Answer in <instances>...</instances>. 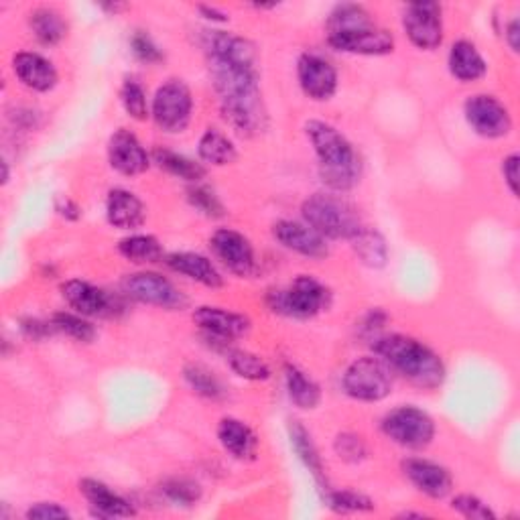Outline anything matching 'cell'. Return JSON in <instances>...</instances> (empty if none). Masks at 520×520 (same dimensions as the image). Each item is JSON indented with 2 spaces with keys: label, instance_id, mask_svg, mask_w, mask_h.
<instances>
[{
  "label": "cell",
  "instance_id": "cell-37",
  "mask_svg": "<svg viewBox=\"0 0 520 520\" xmlns=\"http://www.w3.org/2000/svg\"><path fill=\"white\" fill-rule=\"evenodd\" d=\"M328 506L336 512L350 514V512H370L374 510V504L364 494H358L354 490H342V492H330L328 494Z\"/></svg>",
  "mask_w": 520,
  "mask_h": 520
},
{
  "label": "cell",
  "instance_id": "cell-9",
  "mask_svg": "<svg viewBox=\"0 0 520 520\" xmlns=\"http://www.w3.org/2000/svg\"><path fill=\"white\" fill-rule=\"evenodd\" d=\"M464 114L474 133L484 139H502L512 130L508 108L490 94L470 96L464 104Z\"/></svg>",
  "mask_w": 520,
  "mask_h": 520
},
{
  "label": "cell",
  "instance_id": "cell-12",
  "mask_svg": "<svg viewBox=\"0 0 520 520\" xmlns=\"http://www.w3.org/2000/svg\"><path fill=\"white\" fill-rule=\"evenodd\" d=\"M124 291L147 305L163 307V309H181L185 305V297L181 291L157 273H135L124 279Z\"/></svg>",
  "mask_w": 520,
  "mask_h": 520
},
{
  "label": "cell",
  "instance_id": "cell-43",
  "mask_svg": "<svg viewBox=\"0 0 520 520\" xmlns=\"http://www.w3.org/2000/svg\"><path fill=\"white\" fill-rule=\"evenodd\" d=\"M29 520H53V518H70V512L55 502H39L31 506L25 514Z\"/></svg>",
  "mask_w": 520,
  "mask_h": 520
},
{
  "label": "cell",
  "instance_id": "cell-18",
  "mask_svg": "<svg viewBox=\"0 0 520 520\" xmlns=\"http://www.w3.org/2000/svg\"><path fill=\"white\" fill-rule=\"evenodd\" d=\"M13 72L19 82L33 92H49L57 86V70L39 53H17L13 57Z\"/></svg>",
  "mask_w": 520,
  "mask_h": 520
},
{
  "label": "cell",
  "instance_id": "cell-2",
  "mask_svg": "<svg viewBox=\"0 0 520 520\" xmlns=\"http://www.w3.org/2000/svg\"><path fill=\"white\" fill-rule=\"evenodd\" d=\"M305 135L319 161L321 181L334 191H348L360 181L362 163L352 143L328 122L309 120Z\"/></svg>",
  "mask_w": 520,
  "mask_h": 520
},
{
  "label": "cell",
  "instance_id": "cell-8",
  "mask_svg": "<svg viewBox=\"0 0 520 520\" xmlns=\"http://www.w3.org/2000/svg\"><path fill=\"white\" fill-rule=\"evenodd\" d=\"M191 110H193L191 92L179 80H171L163 84L153 98V118L157 126L169 135L183 133L191 120Z\"/></svg>",
  "mask_w": 520,
  "mask_h": 520
},
{
  "label": "cell",
  "instance_id": "cell-29",
  "mask_svg": "<svg viewBox=\"0 0 520 520\" xmlns=\"http://www.w3.org/2000/svg\"><path fill=\"white\" fill-rule=\"evenodd\" d=\"M289 435H291V443L299 455V460L305 464V468L311 472V476L317 480V484H323L325 482L323 464H321L319 451H317L315 443L311 441V435L307 433V429L299 421H293L289 425Z\"/></svg>",
  "mask_w": 520,
  "mask_h": 520
},
{
  "label": "cell",
  "instance_id": "cell-36",
  "mask_svg": "<svg viewBox=\"0 0 520 520\" xmlns=\"http://www.w3.org/2000/svg\"><path fill=\"white\" fill-rule=\"evenodd\" d=\"M120 102L126 110V114L130 118H135L139 122L147 120L149 116V106H147V94L143 90V86L135 80H126L122 84V90H120Z\"/></svg>",
  "mask_w": 520,
  "mask_h": 520
},
{
  "label": "cell",
  "instance_id": "cell-32",
  "mask_svg": "<svg viewBox=\"0 0 520 520\" xmlns=\"http://www.w3.org/2000/svg\"><path fill=\"white\" fill-rule=\"evenodd\" d=\"M354 250L358 252V256L362 258V263L368 267H382L388 258V250H386V242L378 232H368L362 230L354 240Z\"/></svg>",
  "mask_w": 520,
  "mask_h": 520
},
{
  "label": "cell",
  "instance_id": "cell-1",
  "mask_svg": "<svg viewBox=\"0 0 520 520\" xmlns=\"http://www.w3.org/2000/svg\"><path fill=\"white\" fill-rule=\"evenodd\" d=\"M204 47L222 116L242 137L263 133L267 108L258 86L254 45L244 37L212 31Z\"/></svg>",
  "mask_w": 520,
  "mask_h": 520
},
{
  "label": "cell",
  "instance_id": "cell-25",
  "mask_svg": "<svg viewBox=\"0 0 520 520\" xmlns=\"http://www.w3.org/2000/svg\"><path fill=\"white\" fill-rule=\"evenodd\" d=\"M218 439L226 451H230L236 460H252L256 455L258 439L254 431L238 419H222L218 425Z\"/></svg>",
  "mask_w": 520,
  "mask_h": 520
},
{
  "label": "cell",
  "instance_id": "cell-5",
  "mask_svg": "<svg viewBox=\"0 0 520 520\" xmlns=\"http://www.w3.org/2000/svg\"><path fill=\"white\" fill-rule=\"evenodd\" d=\"M344 390L356 401L378 403L393 393V370L382 358H358L344 374Z\"/></svg>",
  "mask_w": 520,
  "mask_h": 520
},
{
  "label": "cell",
  "instance_id": "cell-24",
  "mask_svg": "<svg viewBox=\"0 0 520 520\" xmlns=\"http://www.w3.org/2000/svg\"><path fill=\"white\" fill-rule=\"evenodd\" d=\"M447 65H449L451 76L466 84L482 80L488 72V65H486L482 53L478 51V47L474 43H470L466 39L455 41L451 45Z\"/></svg>",
  "mask_w": 520,
  "mask_h": 520
},
{
  "label": "cell",
  "instance_id": "cell-46",
  "mask_svg": "<svg viewBox=\"0 0 520 520\" xmlns=\"http://www.w3.org/2000/svg\"><path fill=\"white\" fill-rule=\"evenodd\" d=\"M57 212H59L63 218H68V220H78V218H80V208H78V204H74L72 200H63L61 206H57Z\"/></svg>",
  "mask_w": 520,
  "mask_h": 520
},
{
  "label": "cell",
  "instance_id": "cell-19",
  "mask_svg": "<svg viewBox=\"0 0 520 520\" xmlns=\"http://www.w3.org/2000/svg\"><path fill=\"white\" fill-rule=\"evenodd\" d=\"M273 234L285 248L309 258H323L330 252L323 236H319L313 228L299 222H291V220L277 222Z\"/></svg>",
  "mask_w": 520,
  "mask_h": 520
},
{
  "label": "cell",
  "instance_id": "cell-30",
  "mask_svg": "<svg viewBox=\"0 0 520 520\" xmlns=\"http://www.w3.org/2000/svg\"><path fill=\"white\" fill-rule=\"evenodd\" d=\"M31 29L43 45H57L68 35V23H65L61 13L53 9H37L31 15Z\"/></svg>",
  "mask_w": 520,
  "mask_h": 520
},
{
  "label": "cell",
  "instance_id": "cell-40",
  "mask_svg": "<svg viewBox=\"0 0 520 520\" xmlns=\"http://www.w3.org/2000/svg\"><path fill=\"white\" fill-rule=\"evenodd\" d=\"M451 508L466 516V518H474V520H488V518H496V514L490 510L488 504H484L480 498L472 496V494H460L451 500Z\"/></svg>",
  "mask_w": 520,
  "mask_h": 520
},
{
  "label": "cell",
  "instance_id": "cell-16",
  "mask_svg": "<svg viewBox=\"0 0 520 520\" xmlns=\"http://www.w3.org/2000/svg\"><path fill=\"white\" fill-rule=\"evenodd\" d=\"M108 161L110 167L126 177L141 175L149 169L151 157L139 143V139L126 128L116 130L108 141Z\"/></svg>",
  "mask_w": 520,
  "mask_h": 520
},
{
  "label": "cell",
  "instance_id": "cell-11",
  "mask_svg": "<svg viewBox=\"0 0 520 520\" xmlns=\"http://www.w3.org/2000/svg\"><path fill=\"white\" fill-rule=\"evenodd\" d=\"M403 27L411 43L419 49L433 51L443 41L441 7L437 3H413L407 7Z\"/></svg>",
  "mask_w": 520,
  "mask_h": 520
},
{
  "label": "cell",
  "instance_id": "cell-3",
  "mask_svg": "<svg viewBox=\"0 0 520 520\" xmlns=\"http://www.w3.org/2000/svg\"><path fill=\"white\" fill-rule=\"evenodd\" d=\"M372 348L390 366V370L399 372L419 388L435 390L445 380L443 360L415 338L401 334L382 336L374 340Z\"/></svg>",
  "mask_w": 520,
  "mask_h": 520
},
{
  "label": "cell",
  "instance_id": "cell-44",
  "mask_svg": "<svg viewBox=\"0 0 520 520\" xmlns=\"http://www.w3.org/2000/svg\"><path fill=\"white\" fill-rule=\"evenodd\" d=\"M502 175L512 191V195L518 193V155H510L502 161Z\"/></svg>",
  "mask_w": 520,
  "mask_h": 520
},
{
  "label": "cell",
  "instance_id": "cell-49",
  "mask_svg": "<svg viewBox=\"0 0 520 520\" xmlns=\"http://www.w3.org/2000/svg\"><path fill=\"white\" fill-rule=\"evenodd\" d=\"M9 181V167H7V163L3 161V183H7Z\"/></svg>",
  "mask_w": 520,
  "mask_h": 520
},
{
  "label": "cell",
  "instance_id": "cell-39",
  "mask_svg": "<svg viewBox=\"0 0 520 520\" xmlns=\"http://www.w3.org/2000/svg\"><path fill=\"white\" fill-rule=\"evenodd\" d=\"M163 492H165L173 502L185 504V506H189V504H193V502H198L200 496H202L200 484H195V482H191V480H187V478H171V480H167L165 486H163Z\"/></svg>",
  "mask_w": 520,
  "mask_h": 520
},
{
  "label": "cell",
  "instance_id": "cell-26",
  "mask_svg": "<svg viewBox=\"0 0 520 520\" xmlns=\"http://www.w3.org/2000/svg\"><path fill=\"white\" fill-rule=\"evenodd\" d=\"M118 252L135 265H155L163 260V246L155 236L135 234L120 240Z\"/></svg>",
  "mask_w": 520,
  "mask_h": 520
},
{
  "label": "cell",
  "instance_id": "cell-17",
  "mask_svg": "<svg viewBox=\"0 0 520 520\" xmlns=\"http://www.w3.org/2000/svg\"><path fill=\"white\" fill-rule=\"evenodd\" d=\"M403 470L405 476L411 480V484L433 500H441L451 492L453 486L451 474L439 464L421 458H411L403 462Z\"/></svg>",
  "mask_w": 520,
  "mask_h": 520
},
{
  "label": "cell",
  "instance_id": "cell-45",
  "mask_svg": "<svg viewBox=\"0 0 520 520\" xmlns=\"http://www.w3.org/2000/svg\"><path fill=\"white\" fill-rule=\"evenodd\" d=\"M23 332H25L29 338L39 340V338H43V336L55 332V328H53V323H41V321H37V319H27V321H23Z\"/></svg>",
  "mask_w": 520,
  "mask_h": 520
},
{
  "label": "cell",
  "instance_id": "cell-27",
  "mask_svg": "<svg viewBox=\"0 0 520 520\" xmlns=\"http://www.w3.org/2000/svg\"><path fill=\"white\" fill-rule=\"evenodd\" d=\"M285 378H287V390H289V397L291 401L303 409V411H311L319 405L321 401V393H319V386L297 366L287 364L285 368Z\"/></svg>",
  "mask_w": 520,
  "mask_h": 520
},
{
  "label": "cell",
  "instance_id": "cell-22",
  "mask_svg": "<svg viewBox=\"0 0 520 520\" xmlns=\"http://www.w3.org/2000/svg\"><path fill=\"white\" fill-rule=\"evenodd\" d=\"M80 492L84 494V498L88 500L92 510L102 518L137 516V510L133 504L124 500L120 494H116L114 490H110L106 484H102L98 480H90V478L82 480Z\"/></svg>",
  "mask_w": 520,
  "mask_h": 520
},
{
  "label": "cell",
  "instance_id": "cell-13",
  "mask_svg": "<svg viewBox=\"0 0 520 520\" xmlns=\"http://www.w3.org/2000/svg\"><path fill=\"white\" fill-rule=\"evenodd\" d=\"M210 246L230 273L238 277H250L254 273L256 269L254 248L244 234L232 228H222L214 232V236L210 238Z\"/></svg>",
  "mask_w": 520,
  "mask_h": 520
},
{
  "label": "cell",
  "instance_id": "cell-6",
  "mask_svg": "<svg viewBox=\"0 0 520 520\" xmlns=\"http://www.w3.org/2000/svg\"><path fill=\"white\" fill-rule=\"evenodd\" d=\"M271 309L291 317H313L330 303V291L317 279L301 275L285 291L271 293Z\"/></svg>",
  "mask_w": 520,
  "mask_h": 520
},
{
  "label": "cell",
  "instance_id": "cell-35",
  "mask_svg": "<svg viewBox=\"0 0 520 520\" xmlns=\"http://www.w3.org/2000/svg\"><path fill=\"white\" fill-rule=\"evenodd\" d=\"M53 328L55 332H61L65 336H70L78 342H92L96 336V330L92 328V323H88L84 317L74 315V313H55L53 319Z\"/></svg>",
  "mask_w": 520,
  "mask_h": 520
},
{
  "label": "cell",
  "instance_id": "cell-33",
  "mask_svg": "<svg viewBox=\"0 0 520 520\" xmlns=\"http://www.w3.org/2000/svg\"><path fill=\"white\" fill-rule=\"evenodd\" d=\"M185 382L195 390V393L206 399H220L224 395L220 380L202 364H189L183 370Z\"/></svg>",
  "mask_w": 520,
  "mask_h": 520
},
{
  "label": "cell",
  "instance_id": "cell-42",
  "mask_svg": "<svg viewBox=\"0 0 520 520\" xmlns=\"http://www.w3.org/2000/svg\"><path fill=\"white\" fill-rule=\"evenodd\" d=\"M130 47H133L135 57L145 63H159L163 59L161 49L155 45V41L145 31H137L133 35V39H130Z\"/></svg>",
  "mask_w": 520,
  "mask_h": 520
},
{
  "label": "cell",
  "instance_id": "cell-14",
  "mask_svg": "<svg viewBox=\"0 0 520 520\" xmlns=\"http://www.w3.org/2000/svg\"><path fill=\"white\" fill-rule=\"evenodd\" d=\"M297 78L305 96L317 102L330 100L338 90V74L334 65L313 53H305L299 57Z\"/></svg>",
  "mask_w": 520,
  "mask_h": 520
},
{
  "label": "cell",
  "instance_id": "cell-4",
  "mask_svg": "<svg viewBox=\"0 0 520 520\" xmlns=\"http://www.w3.org/2000/svg\"><path fill=\"white\" fill-rule=\"evenodd\" d=\"M309 228L332 240H354L364 228L356 210L336 195L315 193L301 208Z\"/></svg>",
  "mask_w": 520,
  "mask_h": 520
},
{
  "label": "cell",
  "instance_id": "cell-28",
  "mask_svg": "<svg viewBox=\"0 0 520 520\" xmlns=\"http://www.w3.org/2000/svg\"><path fill=\"white\" fill-rule=\"evenodd\" d=\"M198 153H200L202 161L216 165V167H224V165L234 163L236 155H238L234 143L224 133H220L218 128L206 130V133L200 139Z\"/></svg>",
  "mask_w": 520,
  "mask_h": 520
},
{
  "label": "cell",
  "instance_id": "cell-34",
  "mask_svg": "<svg viewBox=\"0 0 520 520\" xmlns=\"http://www.w3.org/2000/svg\"><path fill=\"white\" fill-rule=\"evenodd\" d=\"M228 362H230V368L240 378H246V380L258 382V380H267L271 376V368L263 358L250 354V352H244V350H232L228 356Z\"/></svg>",
  "mask_w": 520,
  "mask_h": 520
},
{
  "label": "cell",
  "instance_id": "cell-23",
  "mask_svg": "<svg viewBox=\"0 0 520 520\" xmlns=\"http://www.w3.org/2000/svg\"><path fill=\"white\" fill-rule=\"evenodd\" d=\"M106 218L114 228L133 230L145 222V206L133 191L112 189L106 200Z\"/></svg>",
  "mask_w": 520,
  "mask_h": 520
},
{
  "label": "cell",
  "instance_id": "cell-10",
  "mask_svg": "<svg viewBox=\"0 0 520 520\" xmlns=\"http://www.w3.org/2000/svg\"><path fill=\"white\" fill-rule=\"evenodd\" d=\"M328 41L334 49L352 55H386L395 49V37L374 23L328 31Z\"/></svg>",
  "mask_w": 520,
  "mask_h": 520
},
{
  "label": "cell",
  "instance_id": "cell-41",
  "mask_svg": "<svg viewBox=\"0 0 520 520\" xmlns=\"http://www.w3.org/2000/svg\"><path fill=\"white\" fill-rule=\"evenodd\" d=\"M336 451L342 460L346 462H360L366 458V445L364 441L354 433H344L336 439Z\"/></svg>",
  "mask_w": 520,
  "mask_h": 520
},
{
  "label": "cell",
  "instance_id": "cell-15",
  "mask_svg": "<svg viewBox=\"0 0 520 520\" xmlns=\"http://www.w3.org/2000/svg\"><path fill=\"white\" fill-rule=\"evenodd\" d=\"M193 321L208 340L220 344H228L230 340H236L250 330L248 317L220 307H198L193 311Z\"/></svg>",
  "mask_w": 520,
  "mask_h": 520
},
{
  "label": "cell",
  "instance_id": "cell-47",
  "mask_svg": "<svg viewBox=\"0 0 520 520\" xmlns=\"http://www.w3.org/2000/svg\"><path fill=\"white\" fill-rule=\"evenodd\" d=\"M518 35H520V27H518V21L512 19L506 27V41L510 45V49L516 53L518 51Z\"/></svg>",
  "mask_w": 520,
  "mask_h": 520
},
{
  "label": "cell",
  "instance_id": "cell-48",
  "mask_svg": "<svg viewBox=\"0 0 520 520\" xmlns=\"http://www.w3.org/2000/svg\"><path fill=\"white\" fill-rule=\"evenodd\" d=\"M200 13H202L204 19H208V21H218V23L228 21V15H226V13H222V11H218V9H212V7H200Z\"/></svg>",
  "mask_w": 520,
  "mask_h": 520
},
{
  "label": "cell",
  "instance_id": "cell-21",
  "mask_svg": "<svg viewBox=\"0 0 520 520\" xmlns=\"http://www.w3.org/2000/svg\"><path fill=\"white\" fill-rule=\"evenodd\" d=\"M167 267L179 275H185L187 279L200 283L210 289H218L224 285V279L216 265L210 258L198 254V252H175L167 256Z\"/></svg>",
  "mask_w": 520,
  "mask_h": 520
},
{
  "label": "cell",
  "instance_id": "cell-38",
  "mask_svg": "<svg viewBox=\"0 0 520 520\" xmlns=\"http://www.w3.org/2000/svg\"><path fill=\"white\" fill-rule=\"evenodd\" d=\"M187 200L189 204L200 210L204 216L208 218H222L224 216V206L222 202L216 198V193L206 189V187H193L187 191Z\"/></svg>",
  "mask_w": 520,
  "mask_h": 520
},
{
  "label": "cell",
  "instance_id": "cell-31",
  "mask_svg": "<svg viewBox=\"0 0 520 520\" xmlns=\"http://www.w3.org/2000/svg\"><path fill=\"white\" fill-rule=\"evenodd\" d=\"M153 159L161 169H165L173 177H179V179H185V181L195 183L206 175V169L200 163H195V161H191V159H187L179 153L169 151V149H155Z\"/></svg>",
  "mask_w": 520,
  "mask_h": 520
},
{
  "label": "cell",
  "instance_id": "cell-20",
  "mask_svg": "<svg viewBox=\"0 0 520 520\" xmlns=\"http://www.w3.org/2000/svg\"><path fill=\"white\" fill-rule=\"evenodd\" d=\"M61 295L72 309H76L82 317H98L106 315L110 309V297L82 279H70L61 285Z\"/></svg>",
  "mask_w": 520,
  "mask_h": 520
},
{
  "label": "cell",
  "instance_id": "cell-7",
  "mask_svg": "<svg viewBox=\"0 0 520 520\" xmlns=\"http://www.w3.org/2000/svg\"><path fill=\"white\" fill-rule=\"evenodd\" d=\"M382 431L386 437L403 447L423 449L435 437V423L425 411L407 405L390 411L382 419Z\"/></svg>",
  "mask_w": 520,
  "mask_h": 520
}]
</instances>
